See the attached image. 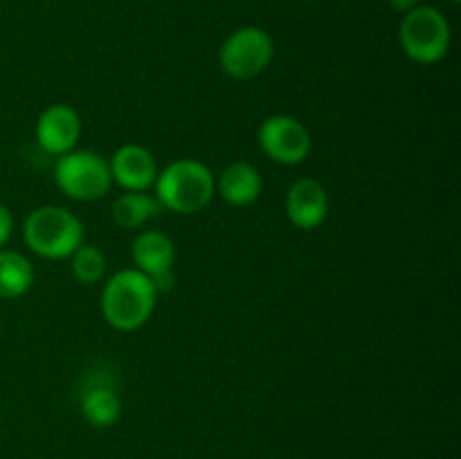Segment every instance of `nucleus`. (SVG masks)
<instances>
[{
    "label": "nucleus",
    "mask_w": 461,
    "mask_h": 459,
    "mask_svg": "<svg viewBox=\"0 0 461 459\" xmlns=\"http://www.w3.org/2000/svg\"><path fill=\"white\" fill-rule=\"evenodd\" d=\"M453 32L444 14L435 7H414L403 14L399 25V43L405 57L419 66L439 63L448 54Z\"/></svg>",
    "instance_id": "20e7f679"
},
{
    "label": "nucleus",
    "mask_w": 461,
    "mask_h": 459,
    "mask_svg": "<svg viewBox=\"0 0 461 459\" xmlns=\"http://www.w3.org/2000/svg\"><path fill=\"white\" fill-rule=\"evenodd\" d=\"M81 138V117L68 104H52L36 120V142L50 156L72 151Z\"/></svg>",
    "instance_id": "1a4fd4ad"
},
{
    "label": "nucleus",
    "mask_w": 461,
    "mask_h": 459,
    "mask_svg": "<svg viewBox=\"0 0 461 459\" xmlns=\"http://www.w3.org/2000/svg\"><path fill=\"white\" fill-rule=\"evenodd\" d=\"M450 3H459V0H450Z\"/></svg>",
    "instance_id": "6ab92c4d"
},
{
    "label": "nucleus",
    "mask_w": 461,
    "mask_h": 459,
    "mask_svg": "<svg viewBox=\"0 0 461 459\" xmlns=\"http://www.w3.org/2000/svg\"><path fill=\"white\" fill-rule=\"evenodd\" d=\"M286 214L295 228L315 230L329 214V194L315 178H300L286 192Z\"/></svg>",
    "instance_id": "9b49d317"
},
{
    "label": "nucleus",
    "mask_w": 461,
    "mask_h": 459,
    "mask_svg": "<svg viewBox=\"0 0 461 459\" xmlns=\"http://www.w3.org/2000/svg\"><path fill=\"white\" fill-rule=\"evenodd\" d=\"M153 187L162 210L189 216L210 205L216 194V178L205 162L180 158L158 171Z\"/></svg>",
    "instance_id": "f257e3e1"
},
{
    "label": "nucleus",
    "mask_w": 461,
    "mask_h": 459,
    "mask_svg": "<svg viewBox=\"0 0 461 459\" xmlns=\"http://www.w3.org/2000/svg\"><path fill=\"white\" fill-rule=\"evenodd\" d=\"M113 183L124 192H147L158 178L156 156L142 144H124L108 160Z\"/></svg>",
    "instance_id": "9d476101"
},
{
    "label": "nucleus",
    "mask_w": 461,
    "mask_h": 459,
    "mask_svg": "<svg viewBox=\"0 0 461 459\" xmlns=\"http://www.w3.org/2000/svg\"><path fill=\"white\" fill-rule=\"evenodd\" d=\"M81 414L95 428H111L122 414V400L111 387H88L81 396Z\"/></svg>",
    "instance_id": "2eb2a0df"
},
{
    "label": "nucleus",
    "mask_w": 461,
    "mask_h": 459,
    "mask_svg": "<svg viewBox=\"0 0 461 459\" xmlns=\"http://www.w3.org/2000/svg\"><path fill=\"white\" fill-rule=\"evenodd\" d=\"M261 192H264V178L250 162H232L216 180V194L234 207L252 205L259 201Z\"/></svg>",
    "instance_id": "f8f14e48"
},
{
    "label": "nucleus",
    "mask_w": 461,
    "mask_h": 459,
    "mask_svg": "<svg viewBox=\"0 0 461 459\" xmlns=\"http://www.w3.org/2000/svg\"><path fill=\"white\" fill-rule=\"evenodd\" d=\"M34 284V266L16 250H0V300L23 297Z\"/></svg>",
    "instance_id": "4468645a"
},
{
    "label": "nucleus",
    "mask_w": 461,
    "mask_h": 459,
    "mask_svg": "<svg viewBox=\"0 0 461 459\" xmlns=\"http://www.w3.org/2000/svg\"><path fill=\"white\" fill-rule=\"evenodd\" d=\"M158 291L151 279L138 268L113 274L102 291L104 320L117 331H135L151 320Z\"/></svg>",
    "instance_id": "f03ea898"
},
{
    "label": "nucleus",
    "mask_w": 461,
    "mask_h": 459,
    "mask_svg": "<svg viewBox=\"0 0 461 459\" xmlns=\"http://www.w3.org/2000/svg\"><path fill=\"white\" fill-rule=\"evenodd\" d=\"M275 57V43L261 27L246 25L232 32L219 50V66L232 79H255Z\"/></svg>",
    "instance_id": "423d86ee"
},
{
    "label": "nucleus",
    "mask_w": 461,
    "mask_h": 459,
    "mask_svg": "<svg viewBox=\"0 0 461 459\" xmlns=\"http://www.w3.org/2000/svg\"><path fill=\"white\" fill-rule=\"evenodd\" d=\"M12 230H14V216L9 212L7 205L0 202V250L7 246L9 237H12Z\"/></svg>",
    "instance_id": "f3484780"
},
{
    "label": "nucleus",
    "mask_w": 461,
    "mask_h": 459,
    "mask_svg": "<svg viewBox=\"0 0 461 459\" xmlns=\"http://www.w3.org/2000/svg\"><path fill=\"white\" fill-rule=\"evenodd\" d=\"M70 268L77 282L93 286V284L102 282L104 273H106V256L93 243H81L70 255Z\"/></svg>",
    "instance_id": "dca6fc26"
},
{
    "label": "nucleus",
    "mask_w": 461,
    "mask_h": 459,
    "mask_svg": "<svg viewBox=\"0 0 461 459\" xmlns=\"http://www.w3.org/2000/svg\"><path fill=\"white\" fill-rule=\"evenodd\" d=\"M162 205L156 196L147 192H126L115 198L111 207V216L117 228L122 230H140L149 220L158 219L162 214Z\"/></svg>",
    "instance_id": "ddd939ff"
},
{
    "label": "nucleus",
    "mask_w": 461,
    "mask_h": 459,
    "mask_svg": "<svg viewBox=\"0 0 461 459\" xmlns=\"http://www.w3.org/2000/svg\"><path fill=\"white\" fill-rule=\"evenodd\" d=\"M390 4L394 12L408 14V12H412L414 7H419V0H390Z\"/></svg>",
    "instance_id": "a211bd4d"
},
{
    "label": "nucleus",
    "mask_w": 461,
    "mask_h": 459,
    "mask_svg": "<svg viewBox=\"0 0 461 459\" xmlns=\"http://www.w3.org/2000/svg\"><path fill=\"white\" fill-rule=\"evenodd\" d=\"M23 241L43 259H66L84 243V223L66 207H36L23 223Z\"/></svg>",
    "instance_id": "7ed1b4c3"
},
{
    "label": "nucleus",
    "mask_w": 461,
    "mask_h": 459,
    "mask_svg": "<svg viewBox=\"0 0 461 459\" xmlns=\"http://www.w3.org/2000/svg\"><path fill=\"white\" fill-rule=\"evenodd\" d=\"M131 256L140 273L147 274L156 291L171 288V266L176 259V246L160 230H144L133 238Z\"/></svg>",
    "instance_id": "6e6552de"
},
{
    "label": "nucleus",
    "mask_w": 461,
    "mask_h": 459,
    "mask_svg": "<svg viewBox=\"0 0 461 459\" xmlns=\"http://www.w3.org/2000/svg\"><path fill=\"white\" fill-rule=\"evenodd\" d=\"M54 183L72 201H97L111 189V166L106 158L90 148L68 151L54 165Z\"/></svg>",
    "instance_id": "39448f33"
},
{
    "label": "nucleus",
    "mask_w": 461,
    "mask_h": 459,
    "mask_svg": "<svg viewBox=\"0 0 461 459\" xmlns=\"http://www.w3.org/2000/svg\"><path fill=\"white\" fill-rule=\"evenodd\" d=\"M257 142L270 160L284 166L302 165L311 153L309 129L293 115L266 117L257 130Z\"/></svg>",
    "instance_id": "0eeeda50"
}]
</instances>
